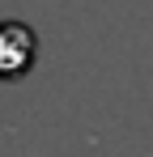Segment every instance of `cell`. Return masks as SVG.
Returning a JSON list of instances; mask_svg holds the SVG:
<instances>
[{"label":"cell","instance_id":"6da1fadb","mask_svg":"<svg viewBox=\"0 0 153 157\" xmlns=\"http://www.w3.org/2000/svg\"><path fill=\"white\" fill-rule=\"evenodd\" d=\"M38 38L22 21H0V77H22L34 68Z\"/></svg>","mask_w":153,"mask_h":157}]
</instances>
